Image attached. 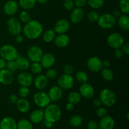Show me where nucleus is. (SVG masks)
Listing matches in <instances>:
<instances>
[{"label": "nucleus", "mask_w": 129, "mask_h": 129, "mask_svg": "<svg viewBox=\"0 0 129 129\" xmlns=\"http://www.w3.org/2000/svg\"><path fill=\"white\" fill-rule=\"evenodd\" d=\"M105 0H88L87 4L93 9L101 8L104 5Z\"/></svg>", "instance_id": "obj_37"}, {"label": "nucleus", "mask_w": 129, "mask_h": 129, "mask_svg": "<svg viewBox=\"0 0 129 129\" xmlns=\"http://www.w3.org/2000/svg\"><path fill=\"white\" fill-rule=\"evenodd\" d=\"M14 81L13 73L6 69L0 70V83L4 85L11 84Z\"/></svg>", "instance_id": "obj_17"}, {"label": "nucleus", "mask_w": 129, "mask_h": 129, "mask_svg": "<svg viewBox=\"0 0 129 129\" xmlns=\"http://www.w3.org/2000/svg\"><path fill=\"white\" fill-rule=\"evenodd\" d=\"M99 99L102 102V104L106 107H111L115 104L117 97L115 93L112 89L105 88L101 91Z\"/></svg>", "instance_id": "obj_3"}, {"label": "nucleus", "mask_w": 129, "mask_h": 129, "mask_svg": "<svg viewBox=\"0 0 129 129\" xmlns=\"http://www.w3.org/2000/svg\"><path fill=\"white\" fill-rule=\"evenodd\" d=\"M115 122L111 116L107 115L102 117L100 120L98 128L99 129H113L114 128Z\"/></svg>", "instance_id": "obj_20"}, {"label": "nucleus", "mask_w": 129, "mask_h": 129, "mask_svg": "<svg viewBox=\"0 0 129 129\" xmlns=\"http://www.w3.org/2000/svg\"><path fill=\"white\" fill-rule=\"evenodd\" d=\"M102 65H103V67H104V68H109L110 66V62L108 60H105L102 61Z\"/></svg>", "instance_id": "obj_57"}, {"label": "nucleus", "mask_w": 129, "mask_h": 129, "mask_svg": "<svg viewBox=\"0 0 129 129\" xmlns=\"http://www.w3.org/2000/svg\"><path fill=\"white\" fill-rule=\"evenodd\" d=\"M44 125H45V127L47 128H52L53 126L52 123H51V122H48V121L45 120H44Z\"/></svg>", "instance_id": "obj_56"}, {"label": "nucleus", "mask_w": 129, "mask_h": 129, "mask_svg": "<svg viewBox=\"0 0 129 129\" xmlns=\"http://www.w3.org/2000/svg\"><path fill=\"white\" fill-rule=\"evenodd\" d=\"M47 94L50 101L58 102L62 96L63 91L59 86H54L49 89Z\"/></svg>", "instance_id": "obj_18"}, {"label": "nucleus", "mask_w": 129, "mask_h": 129, "mask_svg": "<svg viewBox=\"0 0 129 129\" xmlns=\"http://www.w3.org/2000/svg\"><path fill=\"white\" fill-rule=\"evenodd\" d=\"M119 8L121 13L127 15L129 13V0H120L119 3Z\"/></svg>", "instance_id": "obj_36"}, {"label": "nucleus", "mask_w": 129, "mask_h": 129, "mask_svg": "<svg viewBox=\"0 0 129 129\" xmlns=\"http://www.w3.org/2000/svg\"><path fill=\"white\" fill-rule=\"evenodd\" d=\"M40 62L43 68L49 69V68H52V66L55 64V57L54 54L52 53H45V54H43Z\"/></svg>", "instance_id": "obj_15"}, {"label": "nucleus", "mask_w": 129, "mask_h": 129, "mask_svg": "<svg viewBox=\"0 0 129 129\" xmlns=\"http://www.w3.org/2000/svg\"><path fill=\"white\" fill-rule=\"evenodd\" d=\"M63 6L68 11H72L75 8V5L73 0H64Z\"/></svg>", "instance_id": "obj_43"}, {"label": "nucleus", "mask_w": 129, "mask_h": 129, "mask_svg": "<svg viewBox=\"0 0 129 129\" xmlns=\"http://www.w3.org/2000/svg\"><path fill=\"white\" fill-rule=\"evenodd\" d=\"M30 68L31 73L34 74H37V75L41 74L43 71V67L40 62H32V64H30Z\"/></svg>", "instance_id": "obj_34"}, {"label": "nucleus", "mask_w": 129, "mask_h": 129, "mask_svg": "<svg viewBox=\"0 0 129 129\" xmlns=\"http://www.w3.org/2000/svg\"><path fill=\"white\" fill-rule=\"evenodd\" d=\"M49 1L50 0H37V2L41 4V5H46L49 2Z\"/></svg>", "instance_id": "obj_58"}, {"label": "nucleus", "mask_w": 129, "mask_h": 129, "mask_svg": "<svg viewBox=\"0 0 129 129\" xmlns=\"http://www.w3.org/2000/svg\"><path fill=\"white\" fill-rule=\"evenodd\" d=\"M35 88L39 90H42L47 86L49 84V79L44 74H38L34 80Z\"/></svg>", "instance_id": "obj_21"}, {"label": "nucleus", "mask_w": 129, "mask_h": 129, "mask_svg": "<svg viewBox=\"0 0 129 129\" xmlns=\"http://www.w3.org/2000/svg\"><path fill=\"white\" fill-rule=\"evenodd\" d=\"M15 62L17 67V69L19 70L23 71H25L28 69L30 66V62L28 59L21 56L19 54L16 59L15 60Z\"/></svg>", "instance_id": "obj_22"}, {"label": "nucleus", "mask_w": 129, "mask_h": 129, "mask_svg": "<svg viewBox=\"0 0 129 129\" xmlns=\"http://www.w3.org/2000/svg\"><path fill=\"white\" fill-rule=\"evenodd\" d=\"M34 102L37 107L42 108H45L49 105L51 101L47 93L40 90L35 93L34 95Z\"/></svg>", "instance_id": "obj_7"}, {"label": "nucleus", "mask_w": 129, "mask_h": 129, "mask_svg": "<svg viewBox=\"0 0 129 129\" xmlns=\"http://www.w3.org/2000/svg\"><path fill=\"white\" fill-rule=\"evenodd\" d=\"M22 30L26 37L30 40H34L42 35L43 32V26L37 20H31L25 23Z\"/></svg>", "instance_id": "obj_1"}, {"label": "nucleus", "mask_w": 129, "mask_h": 129, "mask_svg": "<svg viewBox=\"0 0 129 129\" xmlns=\"http://www.w3.org/2000/svg\"><path fill=\"white\" fill-rule=\"evenodd\" d=\"M37 0H19V5L23 10H29L35 6Z\"/></svg>", "instance_id": "obj_28"}, {"label": "nucleus", "mask_w": 129, "mask_h": 129, "mask_svg": "<svg viewBox=\"0 0 129 129\" xmlns=\"http://www.w3.org/2000/svg\"><path fill=\"white\" fill-rule=\"evenodd\" d=\"M6 25L8 31L12 35L15 36L18 34H20L22 31L23 28L21 23L16 18L11 17L9 18L6 23Z\"/></svg>", "instance_id": "obj_8"}, {"label": "nucleus", "mask_w": 129, "mask_h": 129, "mask_svg": "<svg viewBox=\"0 0 129 129\" xmlns=\"http://www.w3.org/2000/svg\"><path fill=\"white\" fill-rule=\"evenodd\" d=\"M88 0H74V3L76 6L79 8H83L87 4Z\"/></svg>", "instance_id": "obj_46"}, {"label": "nucleus", "mask_w": 129, "mask_h": 129, "mask_svg": "<svg viewBox=\"0 0 129 129\" xmlns=\"http://www.w3.org/2000/svg\"><path fill=\"white\" fill-rule=\"evenodd\" d=\"M81 95L79 92L72 91L69 93L68 97V102L73 103V105H76L81 102Z\"/></svg>", "instance_id": "obj_30"}, {"label": "nucleus", "mask_w": 129, "mask_h": 129, "mask_svg": "<svg viewBox=\"0 0 129 129\" xmlns=\"http://www.w3.org/2000/svg\"><path fill=\"white\" fill-rule=\"evenodd\" d=\"M54 44L57 47L64 48L68 46L70 42L69 36L66 34H59L54 39Z\"/></svg>", "instance_id": "obj_23"}, {"label": "nucleus", "mask_w": 129, "mask_h": 129, "mask_svg": "<svg viewBox=\"0 0 129 129\" xmlns=\"http://www.w3.org/2000/svg\"><path fill=\"white\" fill-rule=\"evenodd\" d=\"M94 89L93 86L89 83H83L79 87V93L86 99H91L94 95Z\"/></svg>", "instance_id": "obj_13"}, {"label": "nucleus", "mask_w": 129, "mask_h": 129, "mask_svg": "<svg viewBox=\"0 0 129 129\" xmlns=\"http://www.w3.org/2000/svg\"><path fill=\"white\" fill-rule=\"evenodd\" d=\"M6 69L10 71L11 73H15L18 70L17 67L15 64V60H10V61H6Z\"/></svg>", "instance_id": "obj_41"}, {"label": "nucleus", "mask_w": 129, "mask_h": 129, "mask_svg": "<svg viewBox=\"0 0 129 129\" xmlns=\"http://www.w3.org/2000/svg\"><path fill=\"white\" fill-rule=\"evenodd\" d=\"M30 122L38 124L42 122L44 120V111L41 109H37L33 111L30 115Z\"/></svg>", "instance_id": "obj_25"}, {"label": "nucleus", "mask_w": 129, "mask_h": 129, "mask_svg": "<svg viewBox=\"0 0 129 129\" xmlns=\"http://www.w3.org/2000/svg\"><path fill=\"white\" fill-rule=\"evenodd\" d=\"M18 10V4L15 0L8 1L5 4L3 11L8 16H13L15 15Z\"/></svg>", "instance_id": "obj_16"}, {"label": "nucleus", "mask_w": 129, "mask_h": 129, "mask_svg": "<svg viewBox=\"0 0 129 129\" xmlns=\"http://www.w3.org/2000/svg\"><path fill=\"white\" fill-rule=\"evenodd\" d=\"M18 55L17 49L13 45L6 44L0 48V56L6 61L15 60Z\"/></svg>", "instance_id": "obj_4"}, {"label": "nucleus", "mask_w": 129, "mask_h": 129, "mask_svg": "<svg viewBox=\"0 0 129 129\" xmlns=\"http://www.w3.org/2000/svg\"><path fill=\"white\" fill-rule=\"evenodd\" d=\"M83 123V118L80 115H75L71 117L69 120V125L73 127H79Z\"/></svg>", "instance_id": "obj_33"}, {"label": "nucleus", "mask_w": 129, "mask_h": 129, "mask_svg": "<svg viewBox=\"0 0 129 129\" xmlns=\"http://www.w3.org/2000/svg\"><path fill=\"white\" fill-rule=\"evenodd\" d=\"M19 18L20 21L24 23H26L31 20V15L30 13L28 12L27 10H23L21 11L19 15Z\"/></svg>", "instance_id": "obj_38"}, {"label": "nucleus", "mask_w": 129, "mask_h": 129, "mask_svg": "<svg viewBox=\"0 0 129 129\" xmlns=\"http://www.w3.org/2000/svg\"><path fill=\"white\" fill-rule=\"evenodd\" d=\"M128 115H129V113L128 112V113H127V120H128Z\"/></svg>", "instance_id": "obj_59"}, {"label": "nucleus", "mask_w": 129, "mask_h": 129, "mask_svg": "<svg viewBox=\"0 0 129 129\" xmlns=\"http://www.w3.org/2000/svg\"><path fill=\"white\" fill-rule=\"evenodd\" d=\"M16 123L13 118L6 117L0 122V129H16Z\"/></svg>", "instance_id": "obj_24"}, {"label": "nucleus", "mask_w": 129, "mask_h": 129, "mask_svg": "<svg viewBox=\"0 0 129 129\" xmlns=\"http://www.w3.org/2000/svg\"><path fill=\"white\" fill-rule=\"evenodd\" d=\"M70 28V23L69 20L65 18H62L58 20L55 24L54 30L55 34H66Z\"/></svg>", "instance_id": "obj_14"}, {"label": "nucleus", "mask_w": 129, "mask_h": 129, "mask_svg": "<svg viewBox=\"0 0 129 129\" xmlns=\"http://www.w3.org/2000/svg\"><path fill=\"white\" fill-rule=\"evenodd\" d=\"M30 94V90L28 89V87L26 86H21L18 89V94L21 98H26Z\"/></svg>", "instance_id": "obj_40"}, {"label": "nucleus", "mask_w": 129, "mask_h": 129, "mask_svg": "<svg viewBox=\"0 0 129 129\" xmlns=\"http://www.w3.org/2000/svg\"><path fill=\"white\" fill-rule=\"evenodd\" d=\"M44 120L54 123L60 120L62 112L60 107L57 105L49 104L44 111Z\"/></svg>", "instance_id": "obj_2"}, {"label": "nucleus", "mask_w": 129, "mask_h": 129, "mask_svg": "<svg viewBox=\"0 0 129 129\" xmlns=\"http://www.w3.org/2000/svg\"><path fill=\"white\" fill-rule=\"evenodd\" d=\"M122 48V51L123 52V54H126V55H128L129 54V44L128 43H125L122 45V46L121 47Z\"/></svg>", "instance_id": "obj_49"}, {"label": "nucleus", "mask_w": 129, "mask_h": 129, "mask_svg": "<svg viewBox=\"0 0 129 129\" xmlns=\"http://www.w3.org/2000/svg\"><path fill=\"white\" fill-rule=\"evenodd\" d=\"M16 107L18 110L22 113H26L30 110V102L26 98H21L18 100L16 103Z\"/></svg>", "instance_id": "obj_26"}, {"label": "nucleus", "mask_w": 129, "mask_h": 129, "mask_svg": "<svg viewBox=\"0 0 129 129\" xmlns=\"http://www.w3.org/2000/svg\"><path fill=\"white\" fill-rule=\"evenodd\" d=\"M117 23L118 26L123 31H128L129 30V17L127 15H122L118 18Z\"/></svg>", "instance_id": "obj_27"}, {"label": "nucleus", "mask_w": 129, "mask_h": 129, "mask_svg": "<svg viewBox=\"0 0 129 129\" xmlns=\"http://www.w3.org/2000/svg\"><path fill=\"white\" fill-rule=\"evenodd\" d=\"M74 105H73V103L68 102V103L66 104V109L68 111H69V112H71V111H72L73 109H74Z\"/></svg>", "instance_id": "obj_53"}, {"label": "nucleus", "mask_w": 129, "mask_h": 129, "mask_svg": "<svg viewBox=\"0 0 129 129\" xmlns=\"http://www.w3.org/2000/svg\"><path fill=\"white\" fill-rule=\"evenodd\" d=\"M84 16V11L82 8H74L70 15V20L73 23L78 24L83 20Z\"/></svg>", "instance_id": "obj_19"}, {"label": "nucleus", "mask_w": 129, "mask_h": 129, "mask_svg": "<svg viewBox=\"0 0 129 129\" xmlns=\"http://www.w3.org/2000/svg\"><path fill=\"white\" fill-rule=\"evenodd\" d=\"M107 44L112 49H119L124 44V39L119 33H112L107 38Z\"/></svg>", "instance_id": "obj_6"}, {"label": "nucleus", "mask_w": 129, "mask_h": 129, "mask_svg": "<svg viewBox=\"0 0 129 129\" xmlns=\"http://www.w3.org/2000/svg\"><path fill=\"white\" fill-rule=\"evenodd\" d=\"M112 15L115 16V17L117 18H118L120 16H121V11L120 10H115L113 11V13H112Z\"/></svg>", "instance_id": "obj_55"}, {"label": "nucleus", "mask_w": 129, "mask_h": 129, "mask_svg": "<svg viewBox=\"0 0 129 129\" xmlns=\"http://www.w3.org/2000/svg\"><path fill=\"white\" fill-rule=\"evenodd\" d=\"M18 99V96L16 94H11L9 96L8 98L10 102L11 103H12V104H16V103L17 102Z\"/></svg>", "instance_id": "obj_48"}, {"label": "nucleus", "mask_w": 129, "mask_h": 129, "mask_svg": "<svg viewBox=\"0 0 129 129\" xmlns=\"http://www.w3.org/2000/svg\"><path fill=\"white\" fill-rule=\"evenodd\" d=\"M102 105V102L100 100V99H94L93 101V105L95 108H98V107H101Z\"/></svg>", "instance_id": "obj_52"}, {"label": "nucleus", "mask_w": 129, "mask_h": 129, "mask_svg": "<svg viewBox=\"0 0 129 129\" xmlns=\"http://www.w3.org/2000/svg\"><path fill=\"white\" fill-rule=\"evenodd\" d=\"M15 40L18 44H21L23 42V37L21 34H18L15 35Z\"/></svg>", "instance_id": "obj_51"}, {"label": "nucleus", "mask_w": 129, "mask_h": 129, "mask_svg": "<svg viewBox=\"0 0 129 129\" xmlns=\"http://www.w3.org/2000/svg\"><path fill=\"white\" fill-rule=\"evenodd\" d=\"M17 81L21 86L29 87L34 83V77L31 73L25 71L18 75Z\"/></svg>", "instance_id": "obj_11"}, {"label": "nucleus", "mask_w": 129, "mask_h": 129, "mask_svg": "<svg viewBox=\"0 0 129 129\" xmlns=\"http://www.w3.org/2000/svg\"><path fill=\"white\" fill-rule=\"evenodd\" d=\"M16 129H34L33 124L26 118H21L16 123Z\"/></svg>", "instance_id": "obj_29"}, {"label": "nucleus", "mask_w": 129, "mask_h": 129, "mask_svg": "<svg viewBox=\"0 0 129 129\" xmlns=\"http://www.w3.org/2000/svg\"><path fill=\"white\" fill-rule=\"evenodd\" d=\"M97 22L102 28L108 30L112 28L117 24V18L112 14L105 13L99 16Z\"/></svg>", "instance_id": "obj_5"}, {"label": "nucleus", "mask_w": 129, "mask_h": 129, "mask_svg": "<svg viewBox=\"0 0 129 129\" xmlns=\"http://www.w3.org/2000/svg\"><path fill=\"white\" fill-rule=\"evenodd\" d=\"M43 54L42 49L37 45H32L27 50L28 59L31 62H40Z\"/></svg>", "instance_id": "obj_9"}, {"label": "nucleus", "mask_w": 129, "mask_h": 129, "mask_svg": "<svg viewBox=\"0 0 129 129\" xmlns=\"http://www.w3.org/2000/svg\"><path fill=\"white\" fill-rule=\"evenodd\" d=\"M101 75H102L103 79L107 81H110L114 77L113 72L109 68H102L101 70Z\"/></svg>", "instance_id": "obj_31"}, {"label": "nucleus", "mask_w": 129, "mask_h": 129, "mask_svg": "<svg viewBox=\"0 0 129 129\" xmlns=\"http://www.w3.org/2000/svg\"><path fill=\"white\" fill-rule=\"evenodd\" d=\"M55 37V32L52 29L47 30L43 34V40L46 43H50L51 42L54 41Z\"/></svg>", "instance_id": "obj_32"}, {"label": "nucleus", "mask_w": 129, "mask_h": 129, "mask_svg": "<svg viewBox=\"0 0 129 129\" xmlns=\"http://www.w3.org/2000/svg\"><path fill=\"white\" fill-rule=\"evenodd\" d=\"M99 15L96 11L92 10L87 14V18L91 22H96L99 18Z\"/></svg>", "instance_id": "obj_39"}, {"label": "nucleus", "mask_w": 129, "mask_h": 129, "mask_svg": "<svg viewBox=\"0 0 129 129\" xmlns=\"http://www.w3.org/2000/svg\"><path fill=\"white\" fill-rule=\"evenodd\" d=\"M107 110L105 108H103V107H100L98 108H97L96 115L98 117L102 118V117H103L104 116H105L107 115Z\"/></svg>", "instance_id": "obj_45"}, {"label": "nucleus", "mask_w": 129, "mask_h": 129, "mask_svg": "<svg viewBox=\"0 0 129 129\" xmlns=\"http://www.w3.org/2000/svg\"><path fill=\"white\" fill-rule=\"evenodd\" d=\"M6 61L5 59L1 57L0 58V70L5 69V67H6Z\"/></svg>", "instance_id": "obj_54"}, {"label": "nucleus", "mask_w": 129, "mask_h": 129, "mask_svg": "<svg viewBox=\"0 0 129 129\" xmlns=\"http://www.w3.org/2000/svg\"><path fill=\"white\" fill-rule=\"evenodd\" d=\"M87 67L92 72L97 73L102 70L103 68L102 61L99 57L96 56L91 57L87 61Z\"/></svg>", "instance_id": "obj_12"}, {"label": "nucleus", "mask_w": 129, "mask_h": 129, "mask_svg": "<svg viewBox=\"0 0 129 129\" xmlns=\"http://www.w3.org/2000/svg\"><path fill=\"white\" fill-rule=\"evenodd\" d=\"M76 79L77 81L80 83L81 84H83V83L88 82V76L85 72L80 71L77 72L76 74Z\"/></svg>", "instance_id": "obj_35"}, {"label": "nucleus", "mask_w": 129, "mask_h": 129, "mask_svg": "<svg viewBox=\"0 0 129 129\" xmlns=\"http://www.w3.org/2000/svg\"><path fill=\"white\" fill-rule=\"evenodd\" d=\"M63 71L64 74H69V75H72L74 73V68L71 64H66L63 68Z\"/></svg>", "instance_id": "obj_44"}, {"label": "nucleus", "mask_w": 129, "mask_h": 129, "mask_svg": "<svg viewBox=\"0 0 129 129\" xmlns=\"http://www.w3.org/2000/svg\"><path fill=\"white\" fill-rule=\"evenodd\" d=\"M123 52L122 51V50L121 49V48H119V49H115V55L116 57L118 58V59H120V58L122 57L123 55Z\"/></svg>", "instance_id": "obj_50"}, {"label": "nucleus", "mask_w": 129, "mask_h": 129, "mask_svg": "<svg viewBox=\"0 0 129 129\" xmlns=\"http://www.w3.org/2000/svg\"><path fill=\"white\" fill-rule=\"evenodd\" d=\"M74 78L72 75L62 74L59 78L57 80V84L62 89H71L74 86Z\"/></svg>", "instance_id": "obj_10"}, {"label": "nucleus", "mask_w": 129, "mask_h": 129, "mask_svg": "<svg viewBox=\"0 0 129 129\" xmlns=\"http://www.w3.org/2000/svg\"><path fill=\"white\" fill-rule=\"evenodd\" d=\"M45 76H46L47 78L48 79H54V78H56L57 76V71L56 69H54V68H49L48 70L47 71Z\"/></svg>", "instance_id": "obj_42"}, {"label": "nucleus", "mask_w": 129, "mask_h": 129, "mask_svg": "<svg viewBox=\"0 0 129 129\" xmlns=\"http://www.w3.org/2000/svg\"><path fill=\"white\" fill-rule=\"evenodd\" d=\"M88 129H98V123L95 120H90L87 125Z\"/></svg>", "instance_id": "obj_47"}]
</instances>
